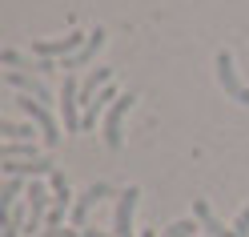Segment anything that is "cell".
Returning <instances> with one entry per match:
<instances>
[{
  "mask_svg": "<svg viewBox=\"0 0 249 237\" xmlns=\"http://www.w3.org/2000/svg\"><path fill=\"white\" fill-rule=\"evenodd\" d=\"M17 105H20V113L40 129V141H44V145L56 149V145H60V125H56V117H53V109H49V105H40L36 97H28V92H20Z\"/></svg>",
  "mask_w": 249,
  "mask_h": 237,
  "instance_id": "obj_1",
  "label": "cell"
},
{
  "mask_svg": "<svg viewBox=\"0 0 249 237\" xmlns=\"http://www.w3.org/2000/svg\"><path fill=\"white\" fill-rule=\"evenodd\" d=\"M85 40L89 33H65V36H53V40H33V56H49V60H65L72 53H81L85 49Z\"/></svg>",
  "mask_w": 249,
  "mask_h": 237,
  "instance_id": "obj_2",
  "label": "cell"
},
{
  "mask_svg": "<svg viewBox=\"0 0 249 237\" xmlns=\"http://www.w3.org/2000/svg\"><path fill=\"white\" fill-rule=\"evenodd\" d=\"M133 92H121V97L113 101V105H108V113H105V145L108 149H121L124 145V133H121V125H124V113H129V109H133Z\"/></svg>",
  "mask_w": 249,
  "mask_h": 237,
  "instance_id": "obj_3",
  "label": "cell"
},
{
  "mask_svg": "<svg viewBox=\"0 0 249 237\" xmlns=\"http://www.w3.org/2000/svg\"><path fill=\"white\" fill-rule=\"evenodd\" d=\"M137 197H141V189L129 185L124 193H117V209H113V237H141V233H133V213H137Z\"/></svg>",
  "mask_w": 249,
  "mask_h": 237,
  "instance_id": "obj_4",
  "label": "cell"
},
{
  "mask_svg": "<svg viewBox=\"0 0 249 237\" xmlns=\"http://www.w3.org/2000/svg\"><path fill=\"white\" fill-rule=\"evenodd\" d=\"M213 65H217V81H221V89H225V92H229V97L237 101V105H249V85H241V76H237V65H233V56L221 49Z\"/></svg>",
  "mask_w": 249,
  "mask_h": 237,
  "instance_id": "obj_5",
  "label": "cell"
},
{
  "mask_svg": "<svg viewBox=\"0 0 249 237\" xmlns=\"http://www.w3.org/2000/svg\"><path fill=\"white\" fill-rule=\"evenodd\" d=\"M60 113H65V133H81V85L72 81V76H65V89H60Z\"/></svg>",
  "mask_w": 249,
  "mask_h": 237,
  "instance_id": "obj_6",
  "label": "cell"
},
{
  "mask_svg": "<svg viewBox=\"0 0 249 237\" xmlns=\"http://www.w3.org/2000/svg\"><path fill=\"white\" fill-rule=\"evenodd\" d=\"M105 197H113V189H108L105 181H92V185L85 189V193L76 197V205H72V225H76V229H85V221H89V213L97 209V205H101Z\"/></svg>",
  "mask_w": 249,
  "mask_h": 237,
  "instance_id": "obj_7",
  "label": "cell"
},
{
  "mask_svg": "<svg viewBox=\"0 0 249 237\" xmlns=\"http://www.w3.org/2000/svg\"><path fill=\"white\" fill-rule=\"evenodd\" d=\"M4 81L17 89V92H28V97H36L40 105H49L53 101V92H49V85L44 81H36V76H28V73H17V69H8L4 73Z\"/></svg>",
  "mask_w": 249,
  "mask_h": 237,
  "instance_id": "obj_8",
  "label": "cell"
},
{
  "mask_svg": "<svg viewBox=\"0 0 249 237\" xmlns=\"http://www.w3.org/2000/svg\"><path fill=\"white\" fill-rule=\"evenodd\" d=\"M193 217L201 221V229H205L209 237H237V229H225L221 221H217V213L209 209V201H205V197H197V201H193Z\"/></svg>",
  "mask_w": 249,
  "mask_h": 237,
  "instance_id": "obj_9",
  "label": "cell"
},
{
  "mask_svg": "<svg viewBox=\"0 0 249 237\" xmlns=\"http://www.w3.org/2000/svg\"><path fill=\"white\" fill-rule=\"evenodd\" d=\"M101 49H105V28H97V33H89L85 49H81V53H72V56H65V60H60V69H65V73H69V69H81V65H89V60L97 56Z\"/></svg>",
  "mask_w": 249,
  "mask_h": 237,
  "instance_id": "obj_10",
  "label": "cell"
},
{
  "mask_svg": "<svg viewBox=\"0 0 249 237\" xmlns=\"http://www.w3.org/2000/svg\"><path fill=\"white\" fill-rule=\"evenodd\" d=\"M36 153V141H4L0 145V161H33Z\"/></svg>",
  "mask_w": 249,
  "mask_h": 237,
  "instance_id": "obj_11",
  "label": "cell"
},
{
  "mask_svg": "<svg viewBox=\"0 0 249 237\" xmlns=\"http://www.w3.org/2000/svg\"><path fill=\"white\" fill-rule=\"evenodd\" d=\"M0 137H4V141H36V137H40V129H36L33 121H28V125H12V121H0Z\"/></svg>",
  "mask_w": 249,
  "mask_h": 237,
  "instance_id": "obj_12",
  "label": "cell"
},
{
  "mask_svg": "<svg viewBox=\"0 0 249 237\" xmlns=\"http://www.w3.org/2000/svg\"><path fill=\"white\" fill-rule=\"evenodd\" d=\"M49 185H53V205H56V209H69V201H72V189H69V177H65V173H53V177H49Z\"/></svg>",
  "mask_w": 249,
  "mask_h": 237,
  "instance_id": "obj_13",
  "label": "cell"
},
{
  "mask_svg": "<svg viewBox=\"0 0 249 237\" xmlns=\"http://www.w3.org/2000/svg\"><path fill=\"white\" fill-rule=\"evenodd\" d=\"M24 189H28V177H4V213L17 209V197H24Z\"/></svg>",
  "mask_w": 249,
  "mask_h": 237,
  "instance_id": "obj_14",
  "label": "cell"
},
{
  "mask_svg": "<svg viewBox=\"0 0 249 237\" xmlns=\"http://www.w3.org/2000/svg\"><path fill=\"white\" fill-rule=\"evenodd\" d=\"M197 225H201V221L193 217H185V221H173V225H169V229H161V237H197Z\"/></svg>",
  "mask_w": 249,
  "mask_h": 237,
  "instance_id": "obj_15",
  "label": "cell"
},
{
  "mask_svg": "<svg viewBox=\"0 0 249 237\" xmlns=\"http://www.w3.org/2000/svg\"><path fill=\"white\" fill-rule=\"evenodd\" d=\"M233 229H237V237H249V205L237 213V221H233Z\"/></svg>",
  "mask_w": 249,
  "mask_h": 237,
  "instance_id": "obj_16",
  "label": "cell"
},
{
  "mask_svg": "<svg viewBox=\"0 0 249 237\" xmlns=\"http://www.w3.org/2000/svg\"><path fill=\"white\" fill-rule=\"evenodd\" d=\"M81 237H113V233H105V229H89V225H85V229H81Z\"/></svg>",
  "mask_w": 249,
  "mask_h": 237,
  "instance_id": "obj_17",
  "label": "cell"
},
{
  "mask_svg": "<svg viewBox=\"0 0 249 237\" xmlns=\"http://www.w3.org/2000/svg\"><path fill=\"white\" fill-rule=\"evenodd\" d=\"M141 237H157V233H153V229H141Z\"/></svg>",
  "mask_w": 249,
  "mask_h": 237,
  "instance_id": "obj_18",
  "label": "cell"
},
{
  "mask_svg": "<svg viewBox=\"0 0 249 237\" xmlns=\"http://www.w3.org/2000/svg\"><path fill=\"white\" fill-rule=\"evenodd\" d=\"M40 237H44V233H40Z\"/></svg>",
  "mask_w": 249,
  "mask_h": 237,
  "instance_id": "obj_19",
  "label": "cell"
}]
</instances>
